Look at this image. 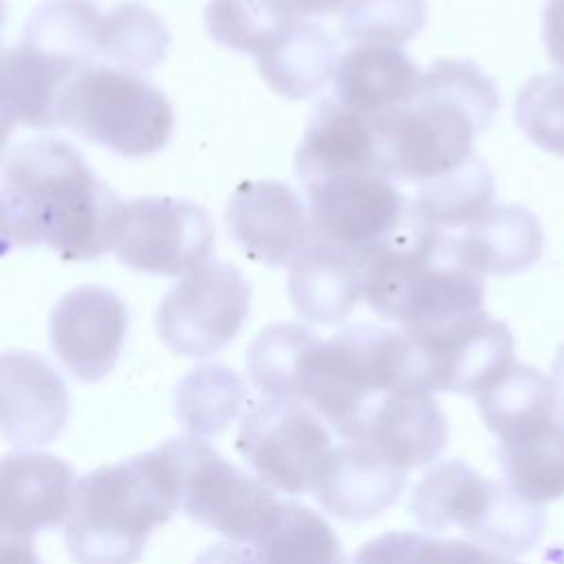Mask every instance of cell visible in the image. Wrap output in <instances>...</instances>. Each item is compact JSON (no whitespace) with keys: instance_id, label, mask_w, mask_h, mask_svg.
<instances>
[{"instance_id":"obj_1","label":"cell","mask_w":564,"mask_h":564,"mask_svg":"<svg viewBox=\"0 0 564 564\" xmlns=\"http://www.w3.org/2000/svg\"><path fill=\"white\" fill-rule=\"evenodd\" d=\"M119 205L64 139H29L4 156L0 207L7 251L44 245L68 262L97 260L112 245Z\"/></svg>"},{"instance_id":"obj_2","label":"cell","mask_w":564,"mask_h":564,"mask_svg":"<svg viewBox=\"0 0 564 564\" xmlns=\"http://www.w3.org/2000/svg\"><path fill=\"white\" fill-rule=\"evenodd\" d=\"M500 106L494 79L469 59H436L410 101L368 117L377 170L392 181L427 183L474 154V139Z\"/></svg>"},{"instance_id":"obj_3","label":"cell","mask_w":564,"mask_h":564,"mask_svg":"<svg viewBox=\"0 0 564 564\" xmlns=\"http://www.w3.org/2000/svg\"><path fill=\"white\" fill-rule=\"evenodd\" d=\"M359 264L366 304L408 335H427L482 311V275L456 262L449 231L427 223L414 200L394 236Z\"/></svg>"},{"instance_id":"obj_4","label":"cell","mask_w":564,"mask_h":564,"mask_svg":"<svg viewBox=\"0 0 564 564\" xmlns=\"http://www.w3.org/2000/svg\"><path fill=\"white\" fill-rule=\"evenodd\" d=\"M181 507V474L167 443L77 480L64 542L75 564H137L150 533Z\"/></svg>"},{"instance_id":"obj_5","label":"cell","mask_w":564,"mask_h":564,"mask_svg":"<svg viewBox=\"0 0 564 564\" xmlns=\"http://www.w3.org/2000/svg\"><path fill=\"white\" fill-rule=\"evenodd\" d=\"M399 390H427L419 344L403 330L348 326L308 357L302 403L344 441H359L372 410Z\"/></svg>"},{"instance_id":"obj_6","label":"cell","mask_w":564,"mask_h":564,"mask_svg":"<svg viewBox=\"0 0 564 564\" xmlns=\"http://www.w3.org/2000/svg\"><path fill=\"white\" fill-rule=\"evenodd\" d=\"M55 126L119 156H150L163 150L174 130V110L163 90L141 73L93 64L64 84Z\"/></svg>"},{"instance_id":"obj_7","label":"cell","mask_w":564,"mask_h":564,"mask_svg":"<svg viewBox=\"0 0 564 564\" xmlns=\"http://www.w3.org/2000/svg\"><path fill=\"white\" fill-rule=\"evenodd\" d=\"M165 443L181 474V507L194 522L249 546L278 520L284 500L267 482L225 460L205 438Z\"/></svg>"},{"instance_id":"obj_8","label":"cell","mask_w":564,"mask_h":564,"mask_svg":"<svg viewBox=\"0 0 564 564\" xmlns=\"http://www.w3.org/2000/svg\"><path fill=\"white\" fill-rule=\"evenodd\" d=\"M236 449L271 489L302 496L317 489L335 445L311 405L267 397L242 414Z\"/></svg>"},{"instance_id":"obj_9","label":"cell","mask_w":564,"mask_h":564,"mask_svg":"<svg viewBox=\"0 0 564 564\" xmlns=\"http://www.w3.org/2000/svg\"><path fill=\"white\" fill-rule=\"evenodd\" d=\"M214 245V220L198 203L172 196H139L121 200L110 251L134 271L181 275L205 264Z\"/></svg>"},{"instance_id":"obj_10","label":"cell","mask_w":564,"mask_h":564,"mask_svg":"<svg viewBox=\"0 0 564 564\" xmlns=\"http://www.w3.org/2000/svg\"><path fill=\"white\" fill-rule=\"evenodd\" d=\"M251 308V284L229 262H205L185 273L161 300L156 333L183 357H212L231 344Z\"/></svg>"},{"instance_id":"obj_11","label":"cell","mask_w":564,"mask_h":564,"mask_svg":"<svg viewBox=\"0 0 564 564\" xmlns=\"http://www.w3.org/2000/svg\"><path fill=\"white\" fill-rule=\"evenodd\" d=\"M304 189L311 240L344 249L359 262L394 236L412 207V198L375 167L324 176Z\"/></svg>"},{"instance_id":"obj_12","label":"cell","mask_w":564,"mask_h":564,"mask_svg":"<svg viewBox=\"0 0 564 564\" xmlns=\"http://www.w3.org/2000/svg\"><path fill=\"white\" fill-rule=\"evenodd\" d=\"M128 322V308L112 289L101 284L75 286L51 311V348L73 377L82 381L104 379L119 359Z\"/></svg>"},{"instance_id":"obj_13","label":"cell","mask_w":564,"mask_h":564,"mask_svg":"<svg viewBox=\"0 0 564 564\" xmlns=\"http://www.w3.org/2000/svg\"><path fill=\"white\" fill-rule=\"evenodd\" d=\"M410 337L421 348L430 392L476 397L516 364L509 326L485 311L460 317L441 330Z\"/></svg>"},{"instance_id":"obj_14","label":"cell","mask_w":564,"mask_h":564,"mask_svg":"<svg viewBox=\"0 0 564 564\" xmlns=\"http://www.w3.org/2000/svg\"><path fill=\"white\" fill-rule=\"evenodd\" d=\"M225 223L240 251L267 267H286L311 242L308 207L280 181L240 183L227 200Z\"/></svg>"},{"instance_id":"obj_15","label":"cell","mask_w":564,"mask_h":564,"mask_svg":"<svg viewBox=\"0 0 564 564\" xmlns=\"http://www.w3.org/2000/svg\"><path fill=\"white\" fill-rule=\"evenodd\" d=\"M73 467L51 454L18 452L0 469V531L2 540H29L66 522L75 500Z\"/></svg>"},{"instance_id":"obj_16","label":"cell","mask_w":564,"mask_h":564,"mask_svg":"<svg viewBox=\"0 0 564 564\" xmlns=\"http://www.w3.org/2000/svg\"><path fill=\"white\" fill-rule=\"evenodd\" d=\"M0 412L2 436L13 447H42L66 425V383L44 357L7 350L0 361Z\"/></svg>"},{"instance_id":"obj_17","label":"cell","mask_w":564,"mask_h":564,"mask_svg":"<svg viewBox=\"0 0 564 564\" xmlns=\"http://www.w3.org/2000/svg\"><path fill=\"white\" fill-rule=\"evenodd\" d=\"M405 474L375 447L341 441L335 445L313 496L330 516L346 522H364L399 500Z\"/></svg>"},{"instance_id":"obj_18","label":"cell","mask_w":564,"mask_h":564,"mask_svg":"<svg viewBox=\"0 0 564 564\" xmlns=\"http://www.w3.org/2000/svg\"><path fill=\"white\" fill-rule=\"evenodd\" d=\"M447 421L432 392L399 390L368 416L359 441L403 471L430 465L447 445Z\"/></svg>"},{"instance_id":"obj_19","label":"cell","mask_w":564,"mask_h":564,"mask_svg":"<svg viewBox=\"0 0 564 564\" xmlns=\"http://www.w3.org/2000/svg\"><path fill=\"white\" fill-rule=\"evenodd\" d=\"M452 256L478 275H513L531 269L544 245L535 214L520 205H494L460 234H449Z\"/></svg>"},{"instance_id":"obj_20","label":"cell","mask_w":564,"mask_h":564,"mask_svg":"<svg viewBox=\"0 0 564 564\" xmlns=\"http://www.w3.org/2000/svg\"><path fill=\"white\" fill-rule=\"evenodd\" d=\"M502 482L482 478L463 460L434 465L414 487L410 511L425 531L460 527L478 542Z\"/></svg>"},{"instance_id":"obj_21","label":"cell","mask_w":564,"mask_h":564,"mask_svg":"<svg viewBox=\"0 0 564 564\" xmlns=\"http://www.w3.org/2000/svg\"><path fill=\"white\" fill-rule=\"evenodd\" d=\"M262 79L284 99H308L335 79L339 53L333 35L311 20H284L256 55Z\"/></svg>"},{"instance_id":"obj_22","label":"cell","mask_w":564,"mask_h":564,"mask_svg":"<svg viewBox=\"0 0 564 564\" xmlns=\"http://www.w3.org/2000/svg\"><path fill=\"white\" fill-rule=\"evenodd\" d=\"M289 267V297L306 322H341L364 297L361 264L344 249L311 240Z\"/></svg>"},{"instance_id":"obj_23","label":"cell","mask_w":564,"mask_h":564,"mask_svg":"<svg viewBox=\"0 0 564 564\" xmlns=\"http://www.w3.org/2000/svg\"><path fill=\"white\" fill-rule=\"evenodd\" d=\"M419 82V66L399 46L352 44L337 64L335 99L361 117H375L410 101Z\"/></svg>"},{"instance_id":"obj_24","label":"cell","mask_w":564,"mask_h":564,"mask_svg":"<svg viewBox=\"0 0 564 564\" xmlns=\"http://www.w3.org/2000/svg\"><path fill=\"white\" fill-rule=\"evenodd\" d=\"M366 167L377 170L375 134L368 117L352 112L337 99L319 101L295 152V176L306 185Z\"/></svg>"},{"instance_id":"obj_25","label":"cell","mask_w":564,"mask_h":564,"mask_svg":"<svg viewBox=\"0 0 564 564\" xmlns=\"http://www.w3.org/2000/svg\"><path fill=\"white\" fill-rule=\"evenodd\" d=\"M496 458L507 485L531 502L564 498V416H533L498 438Z\"/></svg>"},{"instance_id":"obj_26","label":"cell","mask_w":564,"mask_h":564,"mask_svg":"<svg viewBox=\"0 0 564 564\" xmlns=\"http://www.w3.org/2000/svg\"><path fill=\"white\" fill-rule=\"evenodd\" d=\"M79 70L57 57H51L26 44L4 48L2 53V119L24 128H57L55 108L64 84Z\"/></svg>"},{"instance_id":"obj_27","label":"cell","mask_w":564,"mask_h":564,"mask_svg":"<svg viewBox=\"0 0 564 564\" xmlns=\"http://www.w3.org/2000/svg\"><path fill=\"white\" fill-rule=\"evenodd\" d=\"M106 13L95 0H44L24 22L22 44L75 68L99 64Z\"/></svg>"},{"instance_id":"obj_28","label":"cell","mask_w":564,"mask_h":564,"mask_svg":"<svg viewBox=\"0 0 564 564\" xmlns=\"http://www.w3.org/2000/svg\"><path fill=\"white\" fill-rule=\"evenodd\" d=\"M322 341L304 324H271L256 335L247 350L251 383L271 399L302 401V381L315 346Z\"/></svg>"},{"instance_id":"obj_29","label":"cell","mask_w":564,"mask_h":564,"mask_svg":"<svg viewBox=\"0 0 564 564\" xmlns=\"http://www.w3.org/2000/svg\"><path fill=\"white\" fill-rule=\"evenodd\" d=\"M245 399L247 388L231 368L200 364L176 383L174 414L189 436L209 438L236 421Z\"/></svg>"},{"instance_id":"obj_30","label":"cell","mask_w":564,"mask_h":564,"mask_svg":"<svg viewBox=\"0 0 564 564\" xmlns=\"http://www.w3.org/2000/svg\"><path fill=\"white\" fill-rule=\"evenodd\" d=\"M496 183L482 156L471 154L458 167L416 185L414 205L421 216L449 231L465 229L494 207Z\"/></svg>"},{"instance_id":"obj_31","label":"cell","mask_w":564,"mask_h":564,"mask_svg":"<svg viewBox=\"0 0 564 564\" xmlns=\"http://www.w3.org/2000/svg\"><path fill=\"white\" fill-rule=\"evenodd\" d=\"M247 551L251 564H346L330 524L291 500H284L278 520Z\"/></svg>"},{"instance_id":"obj_32","label":"cell","mask_w":564,"mask_h":564,"mask_svg":"<svg viewBox=\"0 0 564 564\" xmlns=\"http://www.w3.org/2000/svg\"><path fill=\"white\" fill-rule=\"evenodd\" d=\"M170 48L165 22L141 2H121L106 11L99 64L132 73L156 68Z\"/></svg>"},{"instance_id":"obj_33","label":"cell","mask_w":564,"mask_h":564,"mask_svg":"<svg viewBox=\"0 0 564 564\" xmlns=\"http://www.w3.org/2000/svg\"><path fill=\"white\" fill-rule=\"evenodd\" d=\"M474 399L485 427L498 438L533 416L560 412L553 381L527 364H513Z\"/></svg>"},{"instance_id":"obj_34","label":"cell","mask_w":564,"mask_h":564,"mask_svg":"<svg viewBox=\"0 0 564 564\" xmlns=\"http://www.w3.org/2000/svg\"><path fill=\"white\" fill-rule=\"evenodd\" d=\"M425 22V0H348L339 26L352 44L401 46L416 37Z\"/></svg>"},{"instance_id":"obj_35","label":"cell","mask_w":564,"mask_h":564,"mask_svg":"<svg viewBox=\"0 0 564 564\" xmlns=\"http://www.w3.org/2000/svg\"><path fill=\"white\" fill-rule=\"evenodd\" d=\"M286 18L264 0H209L205 29L220 46L258 55Z\"/></svg>"},{"instance_id":"obj_36","label":"cell","mask_w":564,"mask_h":564,"mask_svg":"<svg viewBox=\"0 0 564 564\" xmlns=\"http://www.w3.org/2000/svg\"><path fill=\"white\" fill-rule=\"evenodd\" d=\"M516 123L542 150L564 156V73L531 77L516 95Z\"/></svg>"},{"instance_id":"obj_37","label":"cell","mask_w":564,"mask_h":564,"mask_svg":"<svg viewBox=\"0 0 564 564\" xmlns=\"http://www.w3.org/2000/svg\"><path fill=\"white\" fill-rule=\"evenodd\" d=\"M423 533L390 531L368 540L346 564H425Z\"/></svg>"},{"instance_id":"obj_38","label":"cell","mask_w":564,"mask_h":564,"mask_svg":"<svg viewBox=\"0 0 564 564\" xmlns=\"http://www.w3.org/2000/svg\"><path fill=\"white\" fill-rule=\"evenodd\" d=\"M425 564H518L509 555L465 540H425Z\"/></svg>"},{"instance_id":"obj_39","label":"cell","mask_w":564,"mask_h":564,"mask_svg":"<svg viewBox=\"0 0 564 564\" xmlns=\"http://www.w3.org/2000/svg\"><path fill=\"white\" fill-rule=\"evenodd\" d=\"M542 40L551 62L564 70V0H546L542 11Z\"/></svg>"},{"instance_id":"obj_40","label":"cell","mask_w":564,"mask_h":564,"mask_svg":"<svg viewBox=\"0 0 564 564\" xmlns=\"http://www.w3.org/2000/svg\"><path fill=\"white\" fill-rule=\"evenodd\" d=\"M286 20H304L315 15H333L344 11L348 0H264Z\"/></svg>"},{"instance_id":"obj_41","label":"cell","mask_w":564,"mask_h":564,"mask_svg":"<svg viewBox=\"0 0 564 564\" xmlns=\"http://www.w3.org/2000/svg\"><path fill=\"white\" fill-rule=\"evenodd\" d=\"M194 564H251L249 562V551L245 544L236 542H220L209 549H205Z\"/></svg>"},{"instance_id":"obj_42","label":"cell","mask_w":564,"mask_h":564,"mask_svg":"<svg viewBox=\"0 0 564 564\" xmlns=\"http://www.w3.org/2000/svg\"><path fill=\"white\" fill-rule=\"evenodd\" d=\"M0 564H42L29 540H2Z\"/></svg>"},{"instance_id":"obj_43","label":"cell","mask_w":564,"mask_h":564,"mask_svg":"<svg viewBox=\"0 0 564 564\" xmlns=\"http://www.w3.org/2000/svg\"><path fill=\"white\" fill-rule=\"evenodd\" d=\"M553 388H555V397H557V405L560 412L564 416V344L557 348L555 359H553V375H551Z\"/></svg>"}]
</instances>
